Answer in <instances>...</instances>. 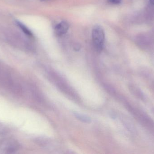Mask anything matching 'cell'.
Segmentation results:
<instances>
[{
    "instance_id": "6da1fadb",
    "label": "cell",
    "mask_w": 154,
    "mask_h": 154,
    "mask_svg": "<svg viewBox=\"0 0 154 154\" xmlns=\"http://www.w3.org/2000/svg\"><path fill=\"white\" fill-rule=\"evenodd\" d=\"M92 39L94 47L99 51H101L104 47L105 42V33L100 26H96L92 31Z\"/></svg>"
},
{
    "instance_id": "7a4b0ae2",
    "label": "cell",
    "mask_w": 154,
    "mask_h": 154,
    "mask_svg": "<svg viewBox=\"0 0 154 154\" xmlns=\"http://www.w3.org/2000/svg\"><path fill=\"white\" fill-rule=\"evenodd\" d=\"M69 27V24L63 21L56 25L55 28V33L58 36H62L67 32Z\"/></svg>"
},
{
    "instance_id": "3957f363",
    "label": "cell",
    "mask_w": 154,
    "mask_h": 154,
    "mask_svg": "<svg viewBox=\"0 0 154 154\" xmlns=\"http://www.w3.org/2000/svg\"><path fill=\"white\" fill-rule=\"evenodd\" d=\"M74 115L77 119H79L82 122L87 123V124H89V123H91V119L87 116L79 114L78 113H75V112L74 113Z\"/></svg>"
},
{
    "instance_id": "277c9868",
    "label": "cell",
    "mask_w": 154,
    "mask_h": 154,
    "mask_svg": "<svg viewBox=\"0 0 154 154\" xmlns=\"http://www.w3.org/2000/svg\"><path fill=\"white\" fill-rule=\"evenodd\" d=\"M9 86L11 90L13 93L16 94H20L22 92L21 88L18 84H14L11 82L9 84Z\"/></svg>"
},
{
    "instance_id": "5b68a950",
    "label": "cell",
    "mask_w": 154,
    "mask_h": 154,
    "mask_svg": "<svg viewBox=\"0 0 154 154\" xmlns=\"http://www.w3.org/2000/svg\"><path fill=\"white\" fill-rule=\"evenodd\" d=\"M17 23L18 25H19V27H20V28L24 32V33L27 34L28 36H30V37H32L33 34H32V33L24 24H23L20 22H17Z\"/></svg>"
},
{
    "instance_id": "8992f818",
    "label": "cell",
    "mask_w": 154,
    "mask_h": 154,
    "mask_svg": "<svg viewBox=\"0 0 154 154\" xmlns=\"http://www.w3.org/2000/svg\"><path fill=\"white\" fill-rule=\"evenodd\" d=\"M19 146V145L18 143H13V144L9 146L6 148V153H13L14 152L18 150Z\"/></svg>"
},
{
    "instance_id": "52a82bcc",
    "label": "cell",
    "mask_w": 154,
    "mask_h": 154,
    "mask_svg": "<svg viewBox=\"0 0 154 154\" xmlns=\"http://www.w3.org/2000/svg\"><path fill=\"white\" fill-rule=\"evenodd\" d=\"M109 2L112 4H119L122 2V0H108Z\"/></svg>"
},
{
    "instance_id": "ba28073f",
    "label": "cell",
    "mask_w": 154,
    "mask_h": 154,
    "mask_svg": "<svg viewBox=\"0 0 154 154\" xmlns=\"http://www.w3.org/2000/svg\"><path fill=\"white\" fill-rule=\"evenodd\" d=\"M150 2L152 3V4L154 5V0H150Z\"/></svg>"
},
{
    "instance_id": "9c48e42d",
    "label": "cell",
    "mask_w": 154,
    "mask_h": 154,
    "mask_svg": "<svg viewBox=\"0 0 154 154\" xmlns=\"http://www.w3.org/2000/svg\"><path fill=\"white\" fill-rule=\"evenodd\" d=\"M42 1H45V0H42Z\"/></svg>"
}]
</instances>
